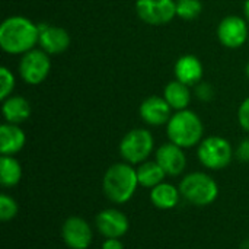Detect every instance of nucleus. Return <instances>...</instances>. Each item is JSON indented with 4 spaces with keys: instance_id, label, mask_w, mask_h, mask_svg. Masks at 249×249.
Segmentation results:
<instances>
[{
    "instance_id": "obj_12",
    "label": "nucleus",
    "mask_w": 249,
    "mask_h": 249,
    "mask_svg": "<svg viewBox=\"0 0 249 249\" xmlns=\"http://www.w3.org/2000/svg\"><path fill=\"white\" fill-rule=\"evenodd\" d=\"M155 160L165 171L166 177H178L187 169V155L182 147L169 142L158 147Z\"/></svg>"
},
{
    "instance_id": "obj_20",
    "label": "nucleus",
    "mask_w": 249,
    "mask_h": 249,
    "mask_svg": "<svg viewBox=\"0 0 249 249\" xmlns=\"http://www.w3.org/2000/svg\"><path fill=\"white\" fill-rule=\"evenodd\" d=\"M137 171V179L139 185L143 188H155L160 182L165 181V171L160 168V165L156 160H146L136 168Z\"/></svg>"
},
{
    "instance_id": "obj_25",
    "label": "nucleus",
    "mask_w": 249,
    "mask_h": 249,
    "mask_svg": "<svg viewBox=\"0 0 249 249\" xmlns=\"http://www.w3.org/2000/svg\"><path fill=\"white\" fill-rule=\"evenodd\" d=\"M196 96L203 102H210L214 98V88L207 82H200L196 85Z\"/></svg>"
},
{
    "instance_id": "obj_16",
    "label": "nucleus",
    "mask_w": 249,
    "mask_h": 249,
    "mask_svg": "<svg viewBox=\"0 0 249 249\" xmlns=\"http://www.w3.org/2000/svg\"><path fill=\"white\" fill-rule=\"evenodd\" d=\"M26 143V134L18 124L4 123L0 127V153L15 156Z\"/></svg>"
},
{
    "instance_id": "obj_28",
    "label": "nucleus",
    "mask_w": 249,
    "mask_h": 249,
    "mask_svg": "<svg viewBox=\"0 0 249 249\" xmlns=\"http://www.w3.org/2000/svg\"><path fill=\"white\" fill-rule=\"evenodd\" d=\"M101 249H124V245L120 239L117 238H109V239H105L102 242V248Z\"/></svg>"
},
{
    "instance_id": "obj_2",
    "label": "nucleus",
    "mask_w": 249,
    "mask_h": 249,
    "mask_svg": "<svg viewBox=\"0 0 249 249\" xmlns=\"http://www.w3.org/2000/svg\"><path fill=\"white\" fill-rule=\"evenodd\" d=\"M139 187L137 171L127 162L111 165L102 179L105 197L114 204H124L133 198Z\"/></svg>"
},
{
    "instance_id": "obj_11",
    "label": "nucleus",
    "mask_w": 249,
    "mask_h": 249,
    "mask_svg": "<svg viewBox=\"0 0 249 249\" xmlns=\"http://www.w3.org/2000/svg\"><path fill=\"white\" fill-rule=\"evenodd\" d=\"M95 226L98 232L105 238H123L130 229V220L118 209H105L98 213L95 219Z\"/></svg>"
},
{
    "instance_id": "obj_13",
    "label": "nucleus",
    "mask_w": 249,
    "mask_h": 249,
    "mask_svg": "<svg viewBox=\"0 0 249 249\" xmlns=\"http://www.w3.org/2000/svg\"><path fill=\"white\" fill-rule=\"evenodd\" d=\"M38 29H39L38 44L41 45V50H44L47 54L55 55L69 50L71 39H70V34L64 28L50 23H39Z\"/></svg>"
},
{
    "instance_id": "obj_30",
    "label": "nucleus",
    "mask_w": 249,
    "mask_h": 249,
    "mask_svg": "<svg viewBox=\"0 0 249 249\" xmlns=\"http://www.w3.org/2000/svg\"><path fill=\"white\" fill-rule=\"evenodd\" d=\"M242 249H249V239L248 241H245V242L242 244Z\"/></svg>"
},
{
    "instance_id": "obj_31",
    "label": "nucleus",
    "mask_w": 249,
    "mask_h": 249,
    "mask_svg": "<svg viewBox=\"0 0 249 249\" xmlns=\"http://www.w3.org/2000/svg\"><path fill=\"white\" fill-rule=\"evenodd\" d=\"M245 73H247V76H248V79H249V61H248V64H247V69H245Z\"/></svg>"
},
{
    "instance_id": "obj_32",
    "label": "nucleus",
    "mask_w": 249,
    "mask_h": 249,
    "mask_svg": "<svg viewBox=\"0 0 249 249\" xmlns=\"http://www.w3.org/2000/svg\"><path fill=\"white\" fill-rule=\"evenodd\" d=\"M177 1H181V0H177Z\"/></svg>"
},
{
    "instance_id": "obj_24",
    "label": "nucleus",
    "mask_w": 249,
    "mask_h": 249,
    "mask_svg": "<svg viewBox=\"0 0 249 249\" xmlns=\"http://www.w3.org/2000/svg\"><path fill=\"white\" fill-rule=\"evenodd\" d=\"M15 76L7 67H0V99H6L15 89Z\"/></svg>"
},
{
    "instance_id": "obj_19",
    "label": "nucleus",
    "mask_w": 249,
    "mask_h": 249,
    "mask_svg": "<svg viewBox=\"0 0 249 249\" xmlns=\"http://www.w3.org/2000/svg\"><path fill=\"white\" fill-rule=\"evenodd\" d=\"M163 98L166 102L171 105L174 111H182L187 109L190 102H191V90L190 86L179 82V80H172L169 82L165 89H163Z\"/></svg>"
},
{
    "instance_id": "obj_33",
    "label": "nucleus",
    "mask_w": 249,
    "mask_h": 249,
    "mask_svg": "<svg viewBox=\"0 0 249 249\" xmlns=\"http://www.w3.org/2000/svg\"><path fill=\"white\" fill-rule=\"evenodd\" d=\"M248 44H249V38H248Z\"/></svg>"
},
{
    "instance_id": "obj_14",
    "label": "nucleus",
    "mask_w": 249,
    "mask_h": 249,
    "mask_svg": "<svg viewBox=\"0 0 249 249\" xmlns=\"http://www.w3.org/2000/svg\"><path fill=\"white\" fill-rule=\"evenodd\" d=\"M172 111L174 109L166 102V99L163 96L156 95L146 98L139 108L142 120L152 127H160L163 124H168L172 117Z\"/></svg>"
},
{
    "instance_id": "obj_18",
    "label": "nucleus",
    "mask_w": 249,
    "mask_h": 249,
    "mask_svg": "<svg viewBox=\"0 0 249 249\" xmlns=\"http://www.w3.org/2000/svg\"><path fill=\"white\" fill-rule=\"evenodd\" d=\"M181 200L179 188L171 182H160L150 190V201L159 210H172Z\"/></svg>"
},
{
    "instance_id": "obj_10",
    "label": "nucleus",
    "mask_w": 249,
    "mask_h": 249,
    "mask_svg": "<svg viewBox=\"0 0 249 249\" xmlns=\"http://www.w3.org/2000/svg\"><path fill=\"white\" fill-rule=\"evenodd\" d=\"M61 238L67 248L88 249L92 245L93 232L90 225L85 219L79 216H70L63 223Z\"/></svg>"
},
{
    "instance_id": "obj_3",
    "label": "nucleus",
    "mask_w": 249,
    "mask_h": 249,
    "mask_svg": "<svg viewBox=\"0 0 249 249\" xmlns=\"http://www.w3.org/2000/svg\"><path fill=\"white\" fill-rule=\"evenodd\" d=\"M166 134L169 142L182 149L198 146L203 140L204 125L201 118L191 109L175 111L166 124Z\"/></svg>"
},
{
    "instance_id": "obj_29",
    "label": "nucleus",
    "mask_w": 249,
    "mask_h": 249,
    "mask_svg": "<svg viewBox=\"0 0 249 249\" xmlns=\"http://www.w3.org/2000/svg\"><path fill=\"white\" fill-rule=\"evenodd\" d=\"M244 12H245L247 20L249 22V0H247V1H245V4H244Z\"/></svg>"
},
{
    "instance_id": "obj_6",
    "label": "nucleus",
    "mask_w": 249,
    "mask_h": 249,
    "mask_svg": "<svg viewBox=\"0 0 249 249\" xmlns=\"http://www.w3.org/2000/svg\"><path fill=\"white\" fill-rule=\"evenodd\" d=\"M200 163L212 171H220L231 165L233 159V147L225 137L210 136L201 140L197 149Z\"/></svg>"
},
{
    "instance_id": "obj_26",
    "label": "nucleus",
    "mask_w": 249,
    "mask_h": 249,
    "mask_svg": "<svg viewBox=\"0 0 249 249\" xmlns=\"http://www.w3.org/2000/svg\"><path fill=\"white\" fill-rule=\"evenodd\" d=\"M238 121H239V125L242 127V130L249 133V96L239 105Z\"/></svg>"
},
{
    "instance_id": "obj_17",
    "label": "nucleus",
    "mask_w": 249,
    "mask_h": 249,
    "mask_svg": "<svg viewBox=\"0 0 249 249\" xmlns=\"http://www.w3.org/2000/svg\"><path fill=\"white\" fill-rule=\"evenodd\" d=\"M31 104L28 99L19 95H10L9 98L3 99L1 114L6 123L10 124H22L31 117Z\"/></svg>"
},
{
    "instance_id": "obj_1",
    "label": "nucleus",
    "mask_w": 249,
    "mask_h": 249,
    "mask_svg": "<svg viewBox=\"0 0 249 249\" xmlns=\"http://www.w3.org/2000/svg\"><path fill=\"white\" fill-rule=\"evenodd\" d=\"M38 38V25L25 16H9L0 25V47L7 54L23 55L35 48Z\"/></svg>"
},
{
    "instance_id": "obj_15",
    "label": "nucleus",
    "mask_w": 249,
    "mask_h": 249,
    "mask_svg": "<svg viewBox=\"0 0 249 249\" xmlns=\"http://www.w3.org/2000/svg\"><path fill=\"white\" fill-rule=\"evenodd\" d=\"M175 79L188 85V86H196L197 83L201 82L203 79V64L198 57L193 54H185L181 55L174 67Z\"/></svg>"
},
{
    "instance_id": "obj_4",
    "label": "nucleus",
    "mask_w": 249,
    "mask_h": 249,
    "mask_svg": "<svg viewBox=\"0 0 249 249\" xmlns=\"http://www.w3.org/2000/svg\"><path fill=\"white\" fill-rule=\"evenodd\" d=\"M181 197L197 207H206L216 201L219 196V185L213 177L206 172L187 174L179 182Z\"/></svg>"
},
{
    "instance_id": "obj_21",
    "label": "nucleus",
    "mask_w": 249,
    "mask_h": 249,
    "mask_svg": "<svg viewBox=\"0 0 249 249\" xmlns=\"http://www.w3.org/2000/svg\"><path fill=\"white\" fill-rule=\"evenodd\" d=\"M22 179V166L13 156L1 155L0 158V184L4 188L16 187Z\"/></svg>"
},
{
    "instance_id": "obj_7",
    "label": "nucleus",
    "mask_w": 249,
    "mask_h": 249,
    "mask_svg": "<svg viewBox=\"0 0 249 249\" xmlns=\"http://www.w3.org/2000/svg\"><path fill=\"white\" fill-rule=\"evenodd\" d=\"M51 70V60L50 54L44 50L34 48L25 53L19 61V74L22 80L28 85L36 86L45 82Z\"/></svg>"
},
{
    "instance_id": "obj_23",
    "label": "nucleus",
    "mask_w": 249,
    "mask_h": 249,
    "mask_svg": "<svg viewBox=\"0 0 249 249\" xmlns=\"http://www.w3.org/2000/svg\"><path fill=\"white\" fill-rule=\"evenodd\" d=\"M19 212L18 203L13 197L7 194L0 196V220L1 222H10L16 217Z\"/></svg>"
},
{
    "instance_id": "obj_9",
    "label": "nucleus",
    "mask_w": 249,
    "mask_h": 249,
    "mask_svg": "<svg viewBox=\"0 0 249 249\" xmlns=\"http://www.w3.org/2000/svg\"><path fill=\"white\" fill-rule=\"evenodd\" d=\"M248 20L241 16L231 15L223 18L217 25V38L222 45L226 48H241L245 42H248L249 31Z\"/></svg>"
},
{
    "instance_id": "obj_5",
    "label": "nucleus",
    "mask_w": 249,
    "mask_h": 249,
    "mask_svg": "<svg viewBox=\"0 0 249 249\" xmlns=\"http://www.w3.org/2000/svg\"><path fill=\"white\" fill-rule=\"evenodd\" d=\"M153 149L155 139L146 128H133L120 142V155L130 165H140L149 160Z\"/></svg>"
},
{
    "instance_id": "obj_27",
    "label": "nucleus",
    "mask_w": 249,
    "mask_h": 249,
    "mask_svg": "<svg viewBox=\"0 0 249 249\" xmlns=\"http://www.w3.org/2000/svg\"><path fill=\"white\" fill-rule=\"evenodd\" d=\"M235 158L242 163H249V137L241 140L235 150Z\"/></svg>"
},
{
    "instance_id": "obj_8",
    "label": "nucleus",
    "mask_w": 249,
    "mask_h": 249,
    "mask_svg": "<svg viewBox=\"0 0 249 249\" xmlns=\"http://www.w3.org/2000/svg\"><path fill=\"white\" fill-rule=\"evenodd\" d=\"M136 13L147 25L160 26L177 16L175 0H136Z\"/></svg>"
},
{
    "instance_id": "obj_22",
    "label": "nucleus",
    "mask_w": 249,
    "mask_h": 249,
    "mask_svg": "<svg viewBox=\"0 0 249 249\" xmlns=\"http://www.w3.org/2000/svg\"><path fill=\"white\" fill-rule=\"evenodd\" d=\"M203 4L200 0H181L177 1V16L184 20H193L200 16Z\"/></svg>"
}]
</instances>
